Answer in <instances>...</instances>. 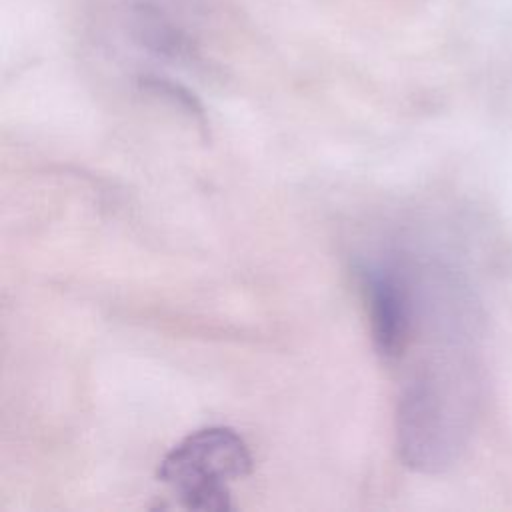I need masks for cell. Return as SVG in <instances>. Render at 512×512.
<instances>
[{"label": "cell", "mask_w": 512, "mask_h": 512, "mask_svg": "<svg viewBox=\"0 0 512 512\" xmlns=\"http://www.w3.org/2000/svg\"><path fill=\"white\" fill-rule=\"evenodd\" d=\"M252 456L228 426H208L180 440L160 462L158 478L188 510H230L228 482L248 476Z\"/></svg>", "instance_id": "cell-1"}, {"label": "cell", "mask_w": 512, "mask_h": 512, "mask_svg": "<svg viewBox=\"0 0 512 512\" xmlns=\"http://www.w3.org/2000/svg\"><path fill=\"white\" fill-rule=\"evenodd\" d=\"M362 290L370 310V332L378 356L386 362L398 360L412 332L414 302L408 282L396 270L376 266L362 270Z\"/></svg>", "instance_id": "cell-2"}, {"label": "cell", "mask_w": 512, "mask_h": 512, "mask_svg": "<svg viewBox=\"0 0 512 512\" xmlns=\"http://www.w3.org/2000/svg\"><path fill=\"white\" fill-rule=\"evenodd\" d=\"M124 16L128 34L144 50L172 60L196 56L192 34L176 18V10L162 0H130Z\"/></svg>", "instance_id": "cell-3"}, {"label": "cell", "mask_w": 512, "mask_h": 512, "mask_svg": "<svg viewBox=\"0 0 512 512\" xmlns=\"http://www.w3.org/2000/svg\"><path fill=\"white\" fill-rule=\"evenodd\" d=\"M140 88L150 92V94H156V96H162L166 100H170L172 104H176L178 108H182L184 112H188L200 126L202 130L208 128V120H206V112H204V106L200 104V100L182 84L170 80V78H162V76H140L138 80Z\"/></svg>", "instance_id": "cell-4"}]
</instances>
